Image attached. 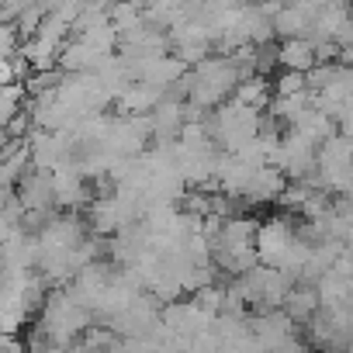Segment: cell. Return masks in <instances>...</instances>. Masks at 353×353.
I'll list each match as a JSON object with an SVG mask.
<instances>
[{"instance_id":"1","label":"cell","mask_w":353,"mask_h":353,"mask_svg":"<svg viewBox=\"0 0 353 353\" xmlns=\"http://www.w3.org/2000/svg\"><path fill=\"white\" fill-rule=\"evenodd\" d=\"M301 239V225H294V215H274L260 225V236H256V253H260V263L263 267H274L281 270L288 253L294 250V243Z\"/></svg>"},{"instance_id":"2","label":"cell","mask_w":353,"mask_h":353,"mask_svg":"<svg viewBox=\"0 0 353 353\" xmlns=\"http://www.w3.org/2000/svg\"><path fill=\"white\" fill-rule=\"evenodd\" d=\"M322 14V4H291L277 14L274 28H277V42H291V39H312L315 21Z\"/></svg>"},{"instance_id":"3","label":"cell","mask_w":353,"mask_h":353,"mask_svg":"<svg viewBox=\"0 0 353 353\" xmlns=\"http://www.w3.org/2000/svg\"><path fill=\"white\" fill-rule=\"evenodd\" d=\"M18 198L25 205V212H59L56 208V184L52 173H42L32 166V173L18 184Z\"/></svg>"},{"instance_id":"4","label":"cell","mask_w":353,"mask_h":353,"mask_svg":"<svg viewBox=\"0 0 353 353\" xmlns=\"http://www.w3.org/2000/svg\"><path fill=\"white\" fill-rule=\"evenodd\" d=\"M288 176L277 170V166H260L253 173V184L243 198V205H263V201H281V194L288 191Z\"/></svg>"},{"instance_id":"5","label":"cell","mask_w":353,"mask_h":353,"mask_svg":"<svg viewBox=\"0 0 353 353\" xmlns=\"http://www.w3.org/2000/svg\"><path fill=\"white\" fill-rule=\"evenodd\" d=\"M277 63H281V70L308 77L319 66V52H315L312 39H291V42H277Z\"/></svg>"},{"instance_id":"6","label":"cell","mask_w":353,"mask_h":353,"mask_svg":"<svg viewBox=\"0 0 353 353\" xmlns=\"http://www.w3.org/2000/svg\"><path fill=\"white\" fill-rule=\"evenodd\" d=\"M232 101H239L243 108H253V111L267 114L270 104H274V80L270 77H250V80H243L236 87Z\"/></svg>"},{"instance_id":"7","label":"cell","mask_w":353,"mask_h":353,"mask_svg":"<svg viewBox=\"0 0 353 353\" xmlns=\"http://www.w3.org/2000/svg\"><path fill=\"white\" fill-rule=\"evenodd\" d=\"M284 312L298 322V325H308L319 312H322V298H319V288H308V284H298L284 305Z\"/></svg>"},{"instance_id":"8","label":"cell","mask_w":353,"mask_h":353,"mask_svg":"<svg viewBox=\"0 0 353 353\" xmlns=\"http://www.w3.org/2000/svg\"><path fill=\"white\" fill-rule=\"evenodd\" d=\"M305 90H308L305 73H291V70L274 73V97H294V94H305Z\"/></svg>"}]
</instances>
